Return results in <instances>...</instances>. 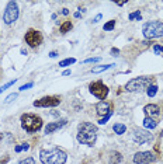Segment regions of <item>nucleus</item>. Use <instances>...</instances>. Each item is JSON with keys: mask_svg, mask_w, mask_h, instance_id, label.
Segmentation results:
<instances>
[{"mask_svg": "<svg viewBox=\"0 0 163 164\" xmlns=\"http://www.w3.org/2000/svg\"><path fill=\"white\" fill-rule=\"evenodd\" d=\"M16 82H17V79H14V80H10V82H8V83H6L4 86H2V87H0V94H2L3 91H6V90H7L8 87H11V86H13Z\"/></svg>", "mask_w": 163, "mask_h": 164, "instance_id": "obj_23", "label": "nucleus"}, {"mask_svg": "<svg viewBox=\"0 0 163 164\" xmlns=\"http://www.w3.org/2000/svg\"><path fill=\"white\" fill-rule=\"evenodd\" d=\"M96 112H97L98 115L105 117L107 114H110L111 112V104L107 103V101H100V103L96 105Z\"/></svg>", "mask_w": 163, "mask_h": 164, "instance_id": "obj_13", "label": "nucleus"}, {"mask_svg": "<svg viewBox=\"0 0 163 164\" xmlns=\"http://www.w3.org/2000/svg\"><path fill=\"white\" fill-rule=\"evenodd\" d=\"M20 121H21V128L28 133L38 132L42 128V125H44L41 117H38V115H35V114H30V112L21 115Z\"/></svg>", "mask_w": 163, "mask_h": 164, "instance_id": "obj_3", "label": "nucleus"}, {"mask_svg": "<svg viewBox=\"0 0 163 164\" xmlns=\"http://www.w3.org/2000/svg\"><path fill=\"white\" fill-rule=\"evenodd\" d=\"M142 34L148 40L153 38H160L163 35V23L162 21H149L143 24Z\"/></svg>", "mask_w": 163, "mask_h": 164, "instance_id": "obj_5", "label": "nucleus"}, {"mask_svg": "<svg viewBox=\"0 0 163 164\" xmlns=\"http://www.w3.org/2000/svg\"><path fill=\"white\" fill-rule=\"evenodd\" d=\"M66 124H68V121H66V119H61V121H56V122H51V124H48L47 126H45L44 132L47 133V135H49V133H53L55 130H58V129H61V128H63Z\"/></svg>", "mask_w": 163, "mask_h": 164, "instance_id": "obj_12", "label": "nucleus"}, {"mask_svg": "<svg viewBox=\"0 0 163 164\" xmlns=\"http://www.w3.org/2000/svg\"><path fill=\"white\" fill-rule=\"evenodd\" d=\"M113 130L117 133V135H124L126 132V126L124 124H114Z\"/></svg>", "mask_w": 163, "mask_h": 164, "instance_id": "obj_19", "label": "nucleus"}, {"mask_svg": "<svg viewBox=\"0 0 163 164\" xmlns=\"http://www.w3.org/2000/svg\"><path fill=\"white\" fill-rule=\"evenodd\" d=\"M75 62H76V59H75V58H66V59H63V61L59 62V67L70 66V65H73Z\"/></svg>", "mask_w": 163, "mask_h": 164, "instance_id": "obj_20", "label": "nucleus"}, {"mask_svg": "<svg viewBox=\"0 0 163 164\" xmlns=\"http://www.w3.org/2000/svg\"><path fill=\"white\" fill-rule=\"evenodd\" d=\"M68 160V154L59 147L41 149L40 161L42 164H65Z\"/></svg>", "mask_w": 163, "mask_h": 164, "instance_id": "obj_2", "label": "nucleus"}, {"mask_svg": "<svg viewBox=\"0 0 163 164\" xmlns=\"http://www.w3.org/2000/svg\"><path fill=\"white\" fill-rule=\"evenodd\" d=\"M114 28H115V20H110V21H107L104 24V27H103L104 31H113Z\"/></svg>", "mask_w": 163, "mask_h": 164, "instance_id": "obj_22", "label": "nucleus"}, {"mask_svg": "<svg viewBox=\"0 0 163 164\" xmlns=\"http://www.w3.org/2000/svg\"><path fill=\"white\" fill-rule=\"evenodd\" d=\"M153 52L155 55H163V45H159V44L153 45Z\"/></svg>", "mask_w": 163, "mask_h": 164, "instance_id": "obj_24", "label": "nucleus"}, {"mask_svg": "<svg viewBox=\"0 0 163 164\" xmlns=\"http://www.w3.org/2000/svg\"><path fill=\"white\" fill-rule=\"evenodd\" d=\"M128 19L131 20V21H132V20H135V19H137V20H141V11L137 10V11H134V13H131V14L128 16Z\"/></svg>", "mask_w": 163, "mask_h": 164, "instance_id": "obj_25", "label": "nucleus"}, {"mask_svg": "<svg viewBox=\"0 0 163 164\" xmlns=\"http://www.w3.org/2000/svg\"><path fill=\"white\" fill-rule=\"evenodd\" d=\"M156 93H158V86H156V84H150L149 87L146 88V94H148V97H155Z\"/></svg>", "mask_w": 163, "mask_h": 164, "instance_id": "obj_21", "label": "nucleus"}, {"mask_svg": "<svg viewBox=\"0 0 163 164\" xmlns=\"http://www.w3.org/2000/svg\"><path fill=\"white\" fill-rule=\"evenodd\" d=\"M19 164H35V160L32 159V157H25V159H23L21 161H19Z\"/></svg>", "mask_w": 163, "mask_h": 164, "instance_id": "obj_26", "label": "nucleus"}, {"mask_svg": "<svg viewBox=\"0 0 163 164\" xmlns=\"http://www.w3.org/2000/svg\"><path fill=\"white\" fill-rule=\"evenodd\" d=\"M62 14H63V16H68L69 10H68V8H62Z\"/></svg>", "mask_w": 163, "mask_h": 164, "instance_id": "obj_38", "label": "nucleus"}, {"mask_svg": "<svg viewBox=\"0 0 163 164\" xmlns=\"http://www.w3.org/2000/svg\"><path fill=\"white\" fill-rule=\"evenodd\" d=\"M111 115H113V111H111L110 114H107V115H105L104 118H101L100 121H98V124H100V125H104V124H107V121H108V119L111 118Z\"/></svg>", "mask_w": 163, "mask_h": 164, "instance_id": "obj_28", "label": "nucleus"}, {"mask_svg": "<svg viewBox=\"0 0 163 164\" xmlns=\"http://www.w3.org/2000/svg\"><path fill=\"white\" fill-rule=\"evenodd\" d=\"M14 150H16V153H20V151L23 150V149H21V146H20V145H17L16 147H14Z\"/></svg>", "mask_w": 163, "mask_h": 164, "instance_id": "obj_36", "label": "nucleus"}, {"mask_svg": "<svg viewBox=\"0 0 163 164\" xmlns=\"http://www.w3.org/2000/svg\"><path fill=\"white\" fill-rule=\"evenodd\" d=\"M58 56V52L56 50H52V52H49V58H56Z\"/></svg>", "mask_w": 163, "mask_h": 164, "instance_id": "obj_35", "label": "nucleus"}, {"mask_svg": "<svg viewBox=\"0 0 163 164\" xmlns=\"http://www.w3.org/2000/svg\"><path fill=\"white\" fill-rule=\"evenodd\" d=\"M89 90L94 97H97L98 100H101V101H104L108 95V87L103 82H100V80H98V82L90 83Z\"/></svg>", "mask_w": 163, "mask_h": 164, "instance_id": "obj_7", "label": "nucleus"}, {"mask_svg": "<svg viewBox=\"0 0 163 164\" xmlns=\"http://www.w3.org/2000/svg\"><path fill=\"white\" fill-rule=\"evenodd\" d=\"M61 101V97H58V95H47V97H42L40 100L34 101V107H37V108H53V107H58Z\"/></svg>", "mask_w": 163, "mask_h": 164, "instance_id": "obj_8", "label": "nucleus"}, {"mask_svg": "<svg viewBox=\"0 0 163 164\" xmlns=\"http://www.w3.org/2000/svg\"><path fill=\"white\" fill-rule=\"evenodd\" d=\"M19 14H20V10H19V4L17 2H8L7 6H6V10L3 13V21H4L7 25L10 24L16 23L17 19H19Z\"/></svg>", "mask_w": 163, "mask_h": 164, "instance_id": "obj_6", "label": "nucleus"}, {"mask_svg": "<svg viewBox=\"0 0 163 164\" xmlns=\"http://www.w3.org/2000/svg\"><path fill=\"white\" fill-rule=\"evenodd\" d=\"M150 84H153V79L148 76H142V77H137V79L129 80L125 84V90L129 93H139L143 91L145 88H148Z\"/></svg>", "mask_w": 163, "mask_h": 164, "instance_id": "obj_4", "label": "nucleus"}, {"mask_svg": "<svg viewBox=\"0 0 163 164\" xmlns=\"http://www.w3.org/2000/svg\"><path fill=\"white\" fill-rule=\"evenodd\" d=\"M158 126V122L155 121V119H152L150 117H145L143 119V128L146 130H152V129H155V128Z\"/></svg>", "mask_w": 163, "mask_h": 164, "instance_id": "obj_16", "label": "nucleus"}, {"mask_svg": "<svg viewBox=\"0 0 163 164\" xmlns=\"http://www.w3.org/2000/svg\"><path fill=\"white\" fill-rule=\"evenodd\" d=\"M70 73H72L70 69H68V70H65V71H63V73H62V76H69V74H70Z\"/></svg>", "mask_w": 163, "mask_h": 164, "instance_id": "obj_37", "label": "nucleus"}, {"mask_svg": "<svg viewBox=\"0 0 163 164\" xmlns=\"http://www.w3.org/2000/svg\"><path fill=\"white\" fill-rule=\"evenodd\" d=\"M118 53H120V49H118V48H113V49H111V55H113V56L118 55Z\"/></svg>", "mask_w": 163, "mask_h": 164, "instance_id": "obj_31", "label": "nucleus"}, {"mask_svg": "<svg viewBox=\"0 0 163 164\" xmlns=\"http://www.w3.org/2000/svg\"><path fill=\"white\" fill-rule=\"evenodd\" d=\"M72 28H73L72 21H63L61 24V27H59V31H61V34H66V32H69Z\"/></svg>", "mask_w": 163, "mask_h": 164, "instance_id": "obj_18", "label": "nucleus"}, {"mask_svg": "<svg viewBox=\"0 0 163 164\" xmlns=\"http://www.w3.org/2000/svg\"><path fill=\"white\" fill-rule=\"evenodd\" d=\"M21 149H23L24 151L28 150V149H30V145H28V143H23V145H21Z\"/></svg>", "mask_w": 163, "mask_h": 164, "instance_id": "obj_33", "label": "nucleus"}, {"mask_svg": "<svg viewBox=\"0 0 163 164\" xmlns=\"http://www.w3.org/2000/svg\"><path fill=\"white\" fill-rule=\"evenodd\" d=\"M100 20H101V14H97V16H96L94 17V19H93V23H98V21H100Z\"/></svg>", "mask_w": 163, "mask_h": 164, "instance_id": "obj_32", "label": "nucleus"}, {"mask_svg": "<svg viewBox=\"0 0 163 164\" xmlns=\"http://www.w3.org/2000/svg\"><path fill=\"white\" fill-rule=\"evenodd\" d=\"M24 40H25V42L28 44L31 48H37L40 46L42 44V34L38 29H34V28H30L28 31L25 32V37H24Z\"/></svg>", "mask_w": 163, "mask_h": 164, "instance_id": "obj_10", "label": "nucleus"}, {"mask_svg": "<svg viewBox=\"0 0 163 164\" xmlns=\"http://www.w3.org/2000/svg\"><path fill=\"white\" fill-rule=\"evenodd\" d=\"M100 61H101V58H89L84 61V63H97Z\"/></svg>", "mask_w": 163, "mask_h": 164, "instance_id": "obj_29", "label": "nucleus"}, {"mask_svg": "<svg viewBox=\"0 0 163 164\" xmlns=\"http://www.w3.org/2000/svg\"><path fill=\"white\" fill-rule=\"evenodd\" d=\"M17 95H19L17 93H13V94L7 95V98H6V100H4V103H6V104H8V103H11V101H14V100H16V98H17Z\"/></svg>", "mask_w": 163, "mask_h": 164, "instance_id": "obj_27", "label": "nucleus"}, {"mask_svg": "<svg viewBox=\"0 0 163 164\" xmlns=\"http://www.w3.org/2000/svg\"><path fill=\"white\" fill-rule=\"evenodd\" d=\"M80 17H82L80 11H77V13H75V19H80Z\"/></svg>", "mask_w": 163, "mask_h": 164, "instance_id": "obj_39", "label": "nucleus"}, {"mask_svg": "<svg viewBox=\"0 0 163 164\" xmlns=\"http://www.w3.org/2000/svg\"><path fill=\"white\" fill-rule=\"evenodd\" d=\"M134 163L135 164H150L158 160V156L152 151H138L134 154Z\"/></svg>", "mask_w": 163, "mask_h": 164, "instance_id": "obj_11", "label": "nucleus"}, {"mask_svg": "<svg viewBox=\"0 0 163 164\" xmlns=\"http://www.w3.org/2000/svg\"><path fill=\"white\" fill-rule=\"evenodd\" d=\"M115 65L114 63H110V65H101V66H96V67H93L92 69V73H101V71H105V70H108V69H111V67H114Z\"/></svg>", "mask_w": 163, "mask_h": 164, "instance_id": "obj_17", "label": "nucleus"}, {"mask_svg": "<svg viewBox=\"0 0 163 164\" xmlns=\"http://www.w3.org/2000/svg\"><path fill=\"white\" fill-rule=\"evenodd\" d=\"M143 112L146 114V117H160V108L156 104H148V105H145Z\"/></svg>", "mask_w": 163, "mask_h": 164, "instance_id": "obj_14", "label": "nucleus"}, {"mask_svg": "<svg viewBox=\"0 0 163 164\" xmlns=\"http://www.w3.org/2000/svg\"><path fill=\"white\" fill-rule=\"evenodd\" d=\"M32 86H34V83L32 82H30V83H27V84H24V86H21L20 87V91H24V90H28V88H31Z\"/></svg>", "mask_w": 163, "mask_h": 164, "instance_id": "obj_30", "label": "nucleus"}, {"mask_svg": "<svg viewBox=\"0 0 163 164\" xmlns=\"http://www.w3.org/2000/svg\"><path fill=\"white\" fill-rule=\"evenodd\" d=\"M21 55H27V49H21Z\"/></svg>", "mask_w": 163, "mask_h": 164, "instance_id": "obj_41", "label": "nucleus"}, {"mask_svg": "<svg viewBox=\"0 0 163 164\" xmlns=\"http://www.w3.org/2000/svg\"><path fill=\"white\" fill-rule=\"evenodd\" d=\"M125 3H126V2H117V4H118V6H124Z\"/></svg>", "mask_w": 163, "mask_h": 164, "instance_id": "obj_40", "label": "nucleus"}, {"mask_svg": "<svg viewBox=\"0 0 163 164\" xmlns=\"http://www.w3.org/2000/svg\"><path fill=\"white\" fill-rule=\"evenodd\" d=\"M97 133L98 129L96 125H93L92 122H80L77 126V142L82 145L87 146H94L96 140H97Z\"/></svg>", "mask_w": 163, "mask_h": 164, "instance_id": "obj_1", "label": "nucleus"}, {"mask_svg": "<svg viewBox=\"0 0 163 164\" xmlns=\"http://www.w3.org/2000/svg\"><path fill=\"white\" fill-rule=\"evenodd\" d=\"M132 140L138 143V145H145V143H149L153 140V135L149 130L138 128V129H134V132H132Z\"/></svg>", "mask_w": 163, "mask_h": 164, "instance_id": "obj_9", "label": "nucleus"}, {"mask_svg": "<svg viewBox=\"0 0 163 164\" xmlns=\"http://www.w3.org/2000/svg\"><path fill=\"white\" fill-rule=\"evenodd\" d=\"M8 159H10V157H8V156H4V159H2V160H0V164H6V163L8 161Z\"/></svg>", "mask_w": 163, "mask_h": 164, "instance_id": "obj_34", "label": "nucleus"}, {"mask_svg": "<svg viewBox=\"0 0 163 164\" xmlns=\"http://www.w3.org/2000/svg\"><path fill=\"white\" fill-rule=\"evenodd\" d=\"M122 154L120 151H111L108 156V164H121Z\"/></svg>", "mask_w": 163, "mask_h": 164, "instance_id": "obj_15", "label": "nucleus"}]
</instances>
